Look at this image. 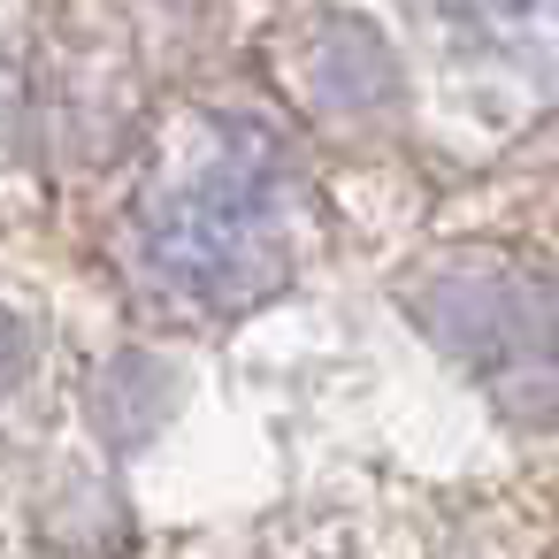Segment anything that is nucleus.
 I'll return each instance as SVG.
<instances>
[{"label": "nucleus", "instance_id": "obj_1", "mask_svg": "<svg viewBox=\"0 0 559 559\" xmlns=\"http://www.w3.org/2000/svg\"><path fill=\"white\" fill-rule=\"evenodd\" d=\"M452 16H475L490 39H536L559 24V0H452Z\"/></svg>", "mask_w": 559, "mask_h": 559}]
</instances>
